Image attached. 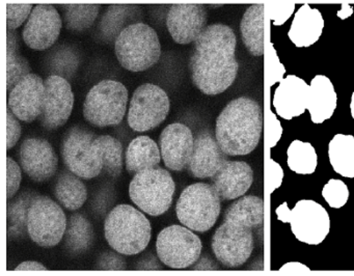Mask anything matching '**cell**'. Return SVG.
I'll return each instance as SVG.
<instances>
[{
    "instance_id": "obj_21",
    "label": "cell",
    "mask_w": 354,
    "mask_h": 276,
    "mask_svg": "<svg viewBox=\"0 0 354 276\" xmlns=\"http://www.w3.org/2000/svg\"><path fill=\"white\" fill-rule=\"evenodd\" d=\"M310 102V85L295 75H288L279 82L273 95L277 113L285 120H292L304 113Z\"/></svg>"
},
{
    "instance_id": "obj_29",
    "label": "cell",
    "mask_w": 354,
    "mask_h": 276,
    "mask_svg": "<svg viewBox=\"0 0 354 276\" xmlns=\"http://www.w3.org/2000/svg\"><path fill=\"white\" fill-rule=\"evenodd\" d=\"M94 149L103 164V169L109 176L118 178L123 169V145L115 137L101 135L93 142Z\"/></svg>"
},
{
    "instance_id": "obj_34",
    "label": "cell",
    "mask_w": 354,
    "mask_h": 276,
    "mask_svg": "<svg viewBox=\"0 0 354 276\" xmlns=\"http://www.w3.org/2000/svg\"><path fill=\"white\" fill-rule=\"evenodd\" d=\"M100 6L97 4H75L68 6L65 12L66 27L72 31L90 28L98 16Z\"/></svg>"
},
{
    "instance_id": "obj_7",
    "label": "cell",
    "mask_w": 354,
    "mask_h": 276,
    "mask_svg": "<svg viewBox=\"0 0 354 276\" xmlns=\"http://www.w3.org/2000/svg\"><path fill=\"white\" fill-rule=\"evenodd\" d=\"M176 184L165 168L142 170L132 178L129 186L131 201L151 216L165 214L173 203Z\"/></svg>"
},
{
    "instance_id": "obj_28",
    "label": "cell",
    "mask_w": 354,
    "mask_h": 276,
    "mask_svg": "<svg viewBox=\"0 0 354 276\" xmlns=\"http://www.w3.org/2000/svg\"><path fill=\"white\" fill-rule=\"evenodd\" d=\"M328 157L337 174L345 178H354L353 135H335L328 145Z\"/></svg>"
},
{
    "instance_id": "obj_25",
    "label": "cell",
    "mask_w": 354,
    "mask_h": 276,
    "mask_svg": "<svg viewBox=\"0 0 354 276\" xmlns=\"http://www.w3.org/2000/svg\"><path fill=\"white\" fill-rule=\"evenodd\" d=\"M160 160L158 145L148 136L136 137L126 149V169L131 176H136L142 170L159 167Z\"/></svg>"
},
{
    "instance_id": "obj_20",
    "label": "cell",
    "mask_w": 354,
    "mask_h": 276,
    "mask_svg": "<svg viewBox=\"0 0 354 276\" xmlns=\"http://www.w3.org/2000/svg\"><path fill=\"white\" fill-rule=\"evenodd\" d=\"M216 137L210 130H203L194 137V147L187 170L198 178H212L227 161Z\"/></svg>"
},
{
    "instance_id": "obj_15",
    "label": "cell",
    "mask_w": 354,
    "mask_h": 276,
    "mask_svg": "<svg viewBox=\"0 0 354 276\" xmlns=\"http://www.w3.org/2000/svg\"><path fill=\"white\" fill-rule=\"evenodd\" d=\"M63 21L55 6L39 4L34 6L24 28V39L34 50L49 49L59 39Z\"/></svg>"
},
{
    "instance_id": "obj_14",
    "label": "cell",
    "mask_w": 354,
    "mask_h": 276,
    "mask_svg": "<svg viewBox=\"0 0 354 276\" xmlns=\"http://www.w3.org/2000/svg\"><path fill=\"white\" fill-rule=\"evenodd\" d=\"M44 82L45 101L39 122L47 130H55L69 120L74 93L69 81L59 75H51Z\"/></svg>"
},
{
    "instance_id": "obj_47",
    "label": "cell",
    "mask_w": 354,
    "mask_h": 276,
    "mask_svg": "<svg viewBox=\"0 0 354 276\" xmlns=\"http://www.w3.org/2000/svg\"><path fill=\"white\" fill-rule=\"evenodd\" d=\"M279 271L308 272L310 271V269L308 267V266L304 265V264L299 263V261H289V263H286L285 265L281 266V267L279 268Z\"/></svg>"
},
{
    "instance_id": "obj_23",
    "label": "cell",
    "mask_w": 354,
    "mask_h": 276,
    "mask_svg": "<svg viewBox=\"0 0 354 276\" xmlns=\"http://www.w3.org/2000/svg\"><path fill=\"white\" fill-rule=\"evenodd\" d=\"M323 28L324 19L320 10L306 3L295 12L288 37L296 47L308 48L320 39Z\"/></svg>"
},
{
    "instance_id": "obj_11",
    "label": "cell",
    "mask_w": 354,
    "mask_h": 276,
    "mask_svg": "<svg viewBox=\"0 0 354 276\" xmlns=\"http://www.w3.org/2000/svg\"><path fill=\"white\" fill-rule=\"evenodd\" d=\"M202 248L201 239L184 226H167L157 237V255L171 269L192 267L200 259Z\"/></svg>"
},
{
    "instance_id": "obj_27",
    "label": "cell",
    "mask_w": 354,
    "mask_h": 276,
    "mask_svg": "<svg viewBox=\"0 0 354 276\" xmlns=\"http://www.w3.org/2000/svg\"><path fill=\"white\" fill-rule=\"evenodd\" d=\"M55 194L59 203L69 211L80 209L88 199V190L80 176L66 170L57 176Z\"/></svg>"
},
{
    "instance_id": "obj_42",
    "label": "cell",
    "mask_w": 354,
    "mask_h": 276,
    "mask_svg": "<svg viewBox=\"0 0 354 276\" xmlns=\"http://www.w3.org/2000/svg\"><path fill=\"white\" fill-rule=\"evenodd\" d=\"M271 52L272 53L270 56V86H272L275 83L281 82L283 80L286 68L279 60L277 50L274 49L273 45H271Z\"/></svg>"
},
{
    "instance_id": "obj_9",
    "label": "cell",
    "mask_w": 354,
    "mask_h": 276,
    "mask_svg": "<svg viewBox=\"0 0 354 276\" xmlns=\"http://www.w3.org/2000/svg\"><path fill=\"white\" fill-rule=\"evenodd\" d=\"M128 91L123 83L103 80L88 91L84 104V118L96 127L119 125L127 109Z\"/></svg>"
},
{
    "instance_id": "obj_51",
    "label": "cell",
    "mask_w": 354,
    "mask_h": 276,
    "mask_svg": "<svg viewBox=\"0 0 354 276\" xmlns=\"http://www.w3.org/2000/svg\"><path fill=\"white\" fill-rule=\"evenodd\" d=\"M350 111H351L352 118H354V91L351 95V102H350Z\"/></svg>"
},
{
    "instance_id": "obj_8",
    "label": "cell",
    "mask_w": 354,
    "mask_h": 276,
    "mask_svg": "<svg viewBox=\"0 0 354 276\" xmlns=\"http://www.w3.org/2000/svg\"><path fill=\"white\" fill-rule=\"evenodd\" d=\"M277 219L291 224V230L300 242L318 245L326 238L330 230V218L320 203L312 199H301L289 209L287 203L275 210Z\"/></svg>"
},
{
    "instance_id": "obj_16",
    "label": "cell",
    "mask_w": 354,
    "mask_h": 276,
    "mask_svg": "<svg viewBox=\"0 0 354 276\" xmlns=\"http://www.w3.org/2000/svg\"><path fill=\"white\" fill-rule=\"evenodd\" d=\"M45 101V82L37 74L24 77L10 91L9 106L16 118L32 122L40 118Z\"/></svg>"
},
{
    "instance_id": "obj_26",
    "label": "cell",
    "mask_w": 354,
    "mask_h": 276,
    "mask_svg": "<svg viewBox=\"0 0 354 276\" xmlns=\"http://www.w3.org/2000/svg\"><path fill=\"white\" fill-rule=\"evenodd\" d=\"M265 4L250 6L242 17L240 30L242 41L248 51L254 56L264 54Z\"/></svg>"
},
{
    "instance_id": "obj_18",
    "label": "cell",
    "mask_w": 354,
    "mask_h": 276,
    "mask_svg": "<svg viewBox=\"0 0 354 276\" xmlns=\"http://www.w3.org/2000/svg\"><path fill=\"white\" fill-rule=\"evenodd\" d=\"M22 169L36 182H46L57 170V153L50 142L43 138H28L20 147Z\"/></svg>"
},
{
    "instance_id": "obj_10",
    "label": "cell",
    "mask_w": 354,
    "mask_h": 276,
    "mask_svg": "<svg viewBox=\"0 0 354 276\" xmlns=\"http://www.w3.org/2000/svg\"><path fill=\"white\" fill-rule=\"evenodd\" d=\"M67 218L59 203L47 196L38 195L30 205L28 234L43 248L57 246L65 236Z\"/></svg>"
},
{
    "instance_id": "obj_46",
    "label": "cell",
    "mask_w": 354,
    "mask_h": 276,
    "mask_svg": "<svg viewBox=\"0 0 354 276\" xmlns=\"http://www.w3.org/2000/svg\"><path fill=\"white\" fill-rule=\"evenodd\" d=\"M15 270L16 271H41V270H47V268L39 261H28L20 264Z\"/></svg>"
},
{
    "instance_id": "obj_39",
    "label": "cell",
    "mask_w": 354,
    "mask_h": 276,
    "mask_svg": "<svg viewBox=\"0 0 354 276\" xmlns=\"http://www.w3.org/2000/svg\"><path fill=\"white\" fill-rule=\"evenodd\" d=\"M8 199H12L21 184V169L11 157H8Z\"/></svg>"
},
{
    "instance_id": "obj_32",
    "label": "cell",
    "mask_w": 354,
    "mask_h": 276,
    "mask_svg": "<svg viewBox=\"0 0 354 276\" xmlns=\"http://www.w3.org/2000/svg\"><path fill=\"white\" fill-rule=\"evenodd\" d=\"M287 163L298 174H314L318 164L316 149L310 142L293 140L288 147Z\"/></svg>"
},
{
    "instance_id": "obj_41",
    "label": "cell",
    "mask_w": 354,
    "mask_h": 276,
    "mask_svg": "<svg viewBox=\"0 0 354 276\" xmlns=\"http://www.w3.org/2000/svg\"><path fill=\"white\" fill-rule=\"evenodd\" d=\"M7 125H8V149H12L15 147L16 143L21 136V126L20 122H18V118H16L15 114L12 112V110L8 107L7 114Z\"/></svg>"
},
{
    "instance_id": "obj_36",
    "label": "cell",
    "mask_w": 354,
    "mask_h": 276,
    "mask_svg": "<svg viewBox=\"0 0 354 276\" xmlns=\"http://www.w3.org/2000/svg\"><path fill=\"white\" fill-rule=\"evenodd\" d=\"M7 72L8 91H11L14 86L18 82H20L24 77L32 74L30 73L32 68H30L28 59L17 53L16 55L11 56V57H7Z\"/></svg>"
},
{
    "instance_id": "obj_3",
    "label": "cell",
    "mask_w": 354,
    "mask_h": 276,
    "mask_svg": "<svg viewBox=\"0 0 354 276\" xmlns=\"http://www.w3.org/2000/svg\"><path fill=\"white\" fill-rule=\"evenodd\" d=\"M262 127L259 104L250 98L240 97L230 102L219 114L215 137L223 153L245 156L258 147Z\"/></svg>"
},
{
    "instance_id": "obj_50",
    "label": "cell",
    "mask_w": 354,
    "mask_h": 276,
    "mask_svg": "<svg viewBox=\"0 0 354 276\" xmlns=\"http://www.w3.org/2000/svg\"><path fill=\"white\" fill-rule=\"evenodd\" d=\"M352 12H353V10H352L351 6L344 4V6H342V10L337 12V16L341 19H346L351 16Z\"/></svg>"
},
{
    "instance_id": "obj_48",
    "label": "cell",
    "mask_w": 354,
    "mask_h": 276,
    "mask_svg": "<svg viewBox=\"0 0 354 276\" xmlns=\"http://www.w3.org/2000/svg\"><path fill=\"white\" fill-rule=\"evenodd\" d=\"M18 39L17 35L14 30H8V51L7 57L16 55L17 54Z\"/></svg>"
},
{
    "instance_id": "obj_30",
    "label": "cell",
    "mask_w": 354,
    "mask_h": 276,
    "mask_svg": "<svg viewBox=\"0 0 354 276\" xmlns=\"http://www.w3.org/2000/svg\"><path fill=\"white\" fill-rule=\"evenodd\" d=\"M94 240L92 224L80 214L70 217L65 232V247L68 252L78 255L86 252Z\"/></svg>"
},
{
    "instance_id": "obj_40",
    "label": "cell",
    "mask_w": 354,
    "mask_h": 276,
    "mask_svg": "<svg viewBox=\"0 0 354 276\" xmlns=\"http://www.w3.org/2000/svg\"><path fill=\"white\" fill-rule=\"evenodd\" d=\"M118 253L111 252V251L103 253L99 257L97 269L104 270V271H107V270H113V271L125 270L126 261L122 255H120H120H118Z\"/></svg>"
},
{
    "instance_id": "obj_5",
    "label": "cell",
    "mask_w": 354,
    "mask_h": 276,
    "mask_svg": "<svg viewBox=\"0 0 354 276\" xmlns=\"http://www.w3.org/2000/svg\"><path fill=\"white\" fill-rule=\"evenodd\" d=\"M115 55L120 64L131 72H144L158 62L160 41L156 31L142 22L126 27L115 39Z\"/></svg>"
},
{
    "instance_id": "obj_12",
    "label": "cell",
    "mask_w": 354,
    "mask_h": 276,
    "mask_svg": "<svg viewBox=\"0 0 354 276\" xmlns=\"http://www.w3.org/2000/svg\"><path fill=\"white\" fill-rule=\"evenodd\" d=\"M169 106V95L158 85H140L130 101L128 124L136 132L153 130L165 122Z\"/></svg>"
},
{
    "instance_id": "obj_38",
    "label": "cell",
    "mask_w": 354,
    "mask_h": 276,
    "mask_svg": "<svg viewBox=\"0 0 354 276\" xmlns=\"http://www.w3.org/2000/svg\"><path fill=\"white\" fill-rule=\"evenodd\" d=\"M269 19L272 21L275 26L285 24L295 10V4L277 3L268 6Z\"/></svg>"
},
{
    "instance_id": "obj_6",
    "label": "cell",
    "mask_w": 354,
    "mask_h": 276,
    "mask_svg": "<svg viewBox=\"0 0 354 276\" xmlns=\"http://www.w3.org/2000/svg\"><path fill=\"white\" fill-rule=\"evenodd\" d=\"M221 201L212 185L206 183L189 185L178 199L176 205L178 219L192 230L207 232L218 219Z\"/></svg>"
},
{
    "instance_id": "obj_24",
    "label": "cell",
    "mask_w": 354,
    "mask_h": 276,
    "mask_svg": "<svg viewBox=\"0 0 354 276\" xmlns=\"http://www.w3.org/2000/svg\"><path fill=\"white\" fill-rule=\"evenodd\" d=\"M337 95L333 82L324 75H317L310 81L308 110L314 124H322L333 116Z\"/></svg>"
},
{
    "instance_id": "obj_45",
    "label": "cell",
    "mask_w": 354,
    "mask_h": 276,
    "mask_svg": "<svg viewBox=\"0 0 354 276\" xmlns=\"http://www.w3.org/2000/svg\"><path fill=\"white\" fill-rule=\"evenodd\" d=\"M136 269L138 270H156L162 269V266L159 265V261H157L156 257L153 255L152 253H147L146 257L140 259Z\"/></svg>"
},
{
    "instance_id": "obj_31",
    "label": "cell",
    "mask_w": 354,
    "mask_h": 276,
    "mask_svg": "<svg viewBox=\"0 0 354 276\" xmlns=\"http://www.w3.org/2000/svg\"><path fill=\"white\" fill-rule=\"evenodd\" d=\"M37 193L24 192L8 205L9 234L12 238H24L28 232V213Z\"/></svg>"
},
{
    "instance_id": "obj_22",
    "label": "cell",
    "mask_w": 354,
    "mask_h": 276,
    "mask_svg": "<svg viewBox=\"0 0 354 276\" xmlns=\"http://www.w3.org/2000/svg\"><path fill=\"white\" fill-rule=\"evenodd\" d=\"M211 181L221 201H232L248 192L254 181V174L246 162L227 160Z\"/></svg>"
},
{
    "instance_id": "obj_19",
    "label": "cell",
    "mask_w": 354,
    "mask_h": 276,
    "mask_svg": "<svg viewBox=\"0 0 354 276\" xmlns=\"http://www.w3.org/2000/svg\"><path fill=\"white\" fill-rule=\"evenodd\" d=\"M194 147V134L186 125L174 122L161 133V157L169 169L181 172L187 167Z\"/></svg>"
},
{
    "instance_id": "obj_35",
    "label": "cell",
    "mask_w": 354,
    "mask_h": 276,
    "mask_svg": "<svg viewBox=\"0 0 354 276\" xmlns=\"http://www.w3.org/2000/svg\"><path fill=\"white\" fill-rule=\"evenodd\" d=\"M322 196L329 207L339 209L347 203L349 189L343 181L330 178L323 187Z\"/></svg>"
},
{
    "instance_id": "obj_44",
    "label": "cell",
    "mask_w": 354,
    "mask_h": 276,
    "mask_svg": "<svg viewBox=\"0 0 354 276\" xmlns=\"http://www.w3.org/2000/svg\"><path fill=\"white\" fill-rule=\"evenodd\" d=\"M270 128H271V136H270V147H274L275 145L279 142V139L281 138L283 135V127H281V122L279 118H277L275 113L270 111Z\"/></svg>"
},
{
    "instance_id": "obj_17",
    "label": "cell",
    "mask_w": 354,
    "mask_h": 276,
    "mask_svg": "<svg viewBox=\"0 0 354 276\" xmlns=\"http://www.w3.org/2000/svg\"><path fill=\"white\" fill-rule=\"evenodd\" d=\"M207 10L203 4H174L167 17V26L174 41L192 43L206 29Z\"/></svg>"
},
{
    "instance_id": "obj_43",
    "label": "cell",
    "mask_w": 354,
    "mask_h": 276,
    "mask_svg": "<svg viewBox=\"0 0 354 276\" xmlns=\"http://www.w3.org/2000/svg\"><path fill=\"white\" fill-rule=\"evenodd\" d=\"M270 172H271V190L270 192H274L277 189L281 187L283 178V170L274 160L270 159Z\"/></svg>"
},
{
    "instance_id": "obj_1",
    "label": "cell",
    "mask_w": 354,
    "mask_h": 276,
    "mask_svg": "<svg viewBox=\"0 0 354 276\" xmlns=\"http://www.w3.org/2000/svg\"><path fill=\"white\" fill-rule=\"evenodd\" d=\"M189 68L194 85L209 95L227 91L238 74L235 33L225 24L206 27L194 42Z\"/></svg>"
},
{
    "instance_id": "obj_2",
    "label": "cell",
    "mask_w": 354,
    "mask_h": 276,
    "mask_svg": "<svg viewBox=\"0 0 354 276\" xmlns=\"http://www.w3.org/2000/svg\"><path fill=\"white\" fill-rule=\"evenodd\" d=\"M264 220V203L254 195L241 197L225 211V222L212 238L216 259L225 267L243 265L254 250L252 230Z\"/></svg>"
},
{
    "instance_id": "obj_13",
    "label": "cell",
    "mask_w": 354,
    "mask_h": 276,
    "mask_svg": "<svg viewBox=\"0 0 354 276\" xmlns=\"http://www.w3.org/2000/svg\"><path fill=\"white\" fill-rule=\"evenodd\" d=\"M96 135L84 127L76 126L66 134L62 147L64 162L70 172L80 178H96L103 169V164L93 149Z\"/></svg>"
},
{
    "instance_id": "obj_49",
    "label": "cell",
    "mask_w": 354,
    "mask_h": 276,
    "mask_svg": "<svg viewBox=\"0 0 354 276\" xmlns=\"http://www.w3.org/2000/svg\"><path fill=\"white\" fill-rule=\"evenodd\" d=\"M217 268V265L209 257H200L194 266H192V270H215Z\"/></svg>"
},
{
    "instance_id": "obj_4",
    "label": "cell",
    "mask_w": 354,
    "mask_h": 276,
    "mask_svg": "<svg viewBox=\"0 0 354 276\" xmlns=\"http://www.w3.org/2000/svg\"><path fill=\"white\" fill-rule=\"evenodd\" d=\"M104 230L109 246L124 255L144 251L152 236L148 218L129 205H119L111 210L105 219Z\"/></svg>"
},
{
    "instance_id": "obj_33",
    "label": "cell",
    "mask_w": 354,
    "mask_h": 276,
    "mask_svg": "<svg viewBox=\"0 0 354 276\" xmlns=\"http://www.w3.org/2000/svg\"><path fill=\"white\" fill-rule=\"evenodd\" d=\"M142 14L138 6H111L107 8L101 23V30L109 39H117L120 33L125 29L124 25L134 20Z\"/></svg>"
},
{
    "instance_id": "obj_37",
    "label": "cell",
    "mask_w": 354,
    "mask_h": 276,
    "mask_svg": "<svg viewBox=\"0 0 354 276\" xmlns=\"http://www.w3.org/2000/svg\"><path fill=\"white\" fill-rule=\"evenodd\" d=\"M32 4L7 3L8 30H15L30 18Z\"/></svg>"
}]
</instances>
